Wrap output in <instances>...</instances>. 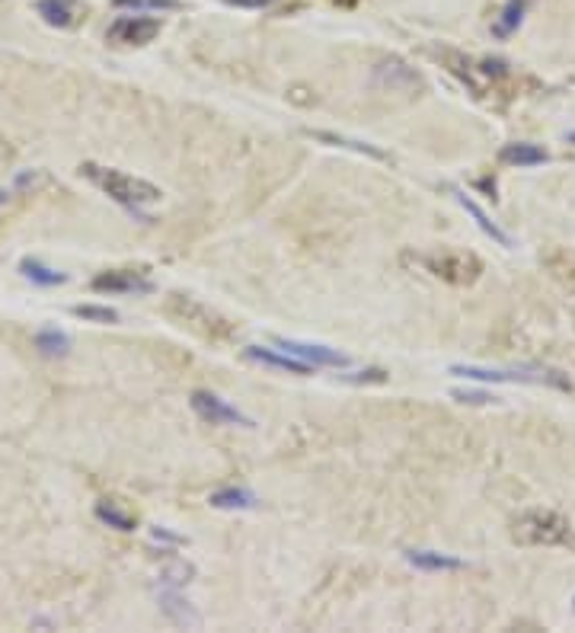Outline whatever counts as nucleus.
I'll use <instances>...</instances> for the list:
<instances>
[{"mask_svg": "<svg viewBox=\"0 0 575 633\" xmlns=\"http://www.w3.org/2000/svg\"><path fill=\"white\" fill-rule=\"evenodd\" d=\"M80 173H84L93 186H100L112 202H119L122 208H128L131 215H141L144 205H154L163 196V192L154 183L138 180V176L122 173V170H112V167L84 164V167H80Z\"/></svg>", "mask_w": 575, "mask_h": 633, "instance_id": "1", "label": "nucleus"}, {"mask_svg": "<svg viewBox=\"0 0 575 633\" xmlns=\"http://www.w3.org/2000/svg\"><path fill=\"white\" fill-rule=\"evenodd\" d=\"M515 541L531 547H566L572 544V525L569 518L553 509H531L515 518Z\"/></svg>", "mask_w": 575, "mask_h": 633, "instance_id": "2", "label": "nucleus"}, {"mask_svg": "<svg viewBox=\"0 0 575 633\" xmlns=\"http://www.w3.org/2000/svg\"><path fill=\"white\" fill-rule=\"evenodd\" d=\"M451 375L467 378V381H508V384H547V387H560V391H572L569 378L556 368H483V365H451Z\"/></svg>", "mask_w": 575, "mask_h": 633, "instance_id": "3", "label": "nucleus"}, {"mask_svg": "<svg viewBox=\"0 0 575 633\" xmlns=\"http://www.w3.org/2000/svg\"><path fill=\"white\" fill-rule=\"evenodd\" d=\"M425 266H429L438 279L454 282V285H470V282L480 279V272H483L480 259H476L473 253H460V250L429 256V259H425Z\"/></svg>", "mask_w": 575, "mask_h": 633, "instance_id": "4", "label": "nucleus"}, {"mask_svg": "<svg viewBox=\"0 0 575 633\" xmlns=\"http://www.w3.org/2000/svg\"><path fill=\"white\" fill-rule=\"evenodd\" d=\"M192 410L199 413L205 422H211V426H243V429H253L256 422L240 413L237 407H230V403L218 394L211 391H195L192 394Z\"/></svg>", "mask_w": 575, "mask_h": 633, "instance_id": "5", "label": "nucleus"}, {"mask_svg": "<svg viewBox=\"0 0 575 633\" xmlns=\"http://www.w3.org/2000/svg\"><path fill=\"white\" fill-rule=\"evenodd\" d=\"M275 346L282 352H288V355H294V359L314 365V368H349L352 365V359L345 352L330 349V346H320V343H301V339H282V336H278Z\"/></svg>", "mask_w": 575, "mask_h": 633, "instance_id": "6", "label": "nucleus"}, {"mask_svg": "<svg viewBox=\"0 0 575 633\" xmlns=\"http://www.w3.org/2000/svg\"><path fill=\"white\" fill-rule=\"evenodd\" d=\"M157 36H160V20H154V16H141V13L119 16L106 32V39L115 45H147Z\"/></svg>", "mask_w": 575, "mask_h": 633, "instance_id": "7", "label": "nucleus"}, {"mask_svg": "<svg viewBox=\"0 0 575 633\" xmlns=\"http://www.w3.org/2000/svg\"><path fill=\"white\" fill-rule=\"evenodd\" d=\"M93 291H103V295H147V291H154V285L144 272L109 269L93 279Z\"/></svg>", "mask_w": 575, "mask_h": 633, "instance_id": "8", "label": "nucleus"}, {"mask_svg": "<svg viewBox=\"0 0 575 633\" xmlns=\"http://www.w3.org/2000/svg\"><path fill=\"white\" fill-rule=\"evenodd\" d=\"M374 84L381 90H400V93H409V90H419L422 87V77L409 68L406 61L400 58H387L374 68Z\"/></svg>", "mask_w": 575, "mask_h": 633, "instance_id": "9", "label": "nucleus"}, {"mask_svg": "<svg viewBox=\"0 0 575 633\" xmlns=\"http://www.w3.org/2000/svg\"><path fill=\"white\" fill-rule=\"evenodd\" d=\"M157 598H160V611L167 614L173 624H179V627H199L202 624V618L192 611L189 598L183 595V589H179V586H163V582H160Z\"/></svg>", "mask_w": 575, "mask_h": 633, "instance_id": "10", "label": "nucleus"}, {"mask_svg": "<svg viewBox=\"0 0 575 633\" xmlns=\"http://www.w3.org/2000/svg\"><path fill=\"white\" fill-rule=\"evenodd\" d=\"M246 359L250 362H259V365H266V368H275V371H291V375H301V378H307V375H314V365H307V362H301V359H294V355H288V352H282V349H262V346H250L243 352Z\"/></svg>", "mask_w": 575, "mask_h": 633, "instance_id": "11", "label": "nucleus"}, {"mask_svg": "<svg viewBox=\"0 0 575 633\" xmlns=\"http://www.w3.org/2000/svg\"><path fill=\"white\" fill-rule=\"evenodd\" d=\"M36 10L42 20L55 29H74L84 20V4H77V0H39Z\"/></svg>", "mask_w": 575, "mask_h": 633, "instance_id": "12", "label": "nucleus"}, {"mask_svg": "<svg viewBox=\"0 0 575 633\" xmlns=\"http://www.w3.org/2000/svg\"><path fill=\"white\" fill-rule=\"evenodd\" d=\"M406 563L416 566L422 573H454V570H464V560L454 557V554H441V550H406Z\"/></svg>", "mask_w": 575, "mask_h": 633, "instance_id": "13", "label": "nucleus"}, {"mask_svg": "<svg viewBox=\"0 0 575 633\" xmlns=\"http://www.w3.org/2000/svg\"><path fill=\"white\" fill-rule=\"evenodd\" d=\"M451 196L460 202V208H464L467 211V215H473V221L476 224H480V231L486 234V237H492V240H496L499 243V247H505V250H512V237H508L505 231H502V227L496 224V221H492L489 215H486V211L480 208V205H476L470 196H467V192H460V189H451Z\"/></svg>", "mask_w": 575, "mask_h": 633, "instance_id": "14", "label": "nucleus"}, {"mask_svg": "<svg viewBox=\"0 0 575 633\" xmlns=\"http://www.w3.org/2000/svg\"><path fill=\"white\" fill-rule=\"evenodd\" d=\"M499 157H502V164H512V167H540L550 160V154L544 148H537V144H531V141L505 144V148L499 151Z\"/></svg>", "mask_w": 575, "mask_h": 633, "instance_id": "15", "label": "nucleus"}, {"mask_svg": "<svg viewBox=\"0 0 575 633\" xmlns=\"http://www.w3.org/2000/svg\"><path fill=\"white\" fill-rule=\"evenodd\" d=\"M524 10H528V0H508L502 13L492 20V36L496 39H512L524 23Z\"/></svg>", "mask_w": 575, "mask_h": 633, "instance_id": "16", "label": "nucleus"}, {"mask_svg": "<svg viewBox=\"0 0 575 633\" xmlns=\"http://www.w3.org/2000/svg\"><path fill=\"white\" fill-rule=\"evenodd\" d=\"M208 502L215 509H256L259 496L253 490H243V486H224V490L211 493Z\"/></svg>", "mask_w": 575, "mask_h": 633, "instance_id": "17", "label": "nucleus"}, {"mask_svg": "<svg viewBox=\"0 0 575 633\" xmlns=\"http://www.w3.org/2000/svg\"><path fill=\"white\" fill-rule=\"evenodd\" d=\"M96 518H100L103 525L115 528V531H135L138 528V518L131 512H125L119 502H109V499L96 506Z\"/></svg>", "mask_w": 575, "mask_h": 633, "instance_id": "18", "label": "nucleus"}, {"mask_svg": "<svg viewBox=\"0 0 575 633\" xmlns=\"http://www.w3.org/2000/svg\"><path fill=\"white\" fill-rule=\"evenodd\" d=\"M310 138H317V141H326V144H333V148H349V151H355V154H368V157H374V160H390L384 151H377L374 144H368V141H352V138H342V135H333V132H307Z\"/></svg>", "mask_w": 575, "mask_h": 633, "instance_id": "19", "label": "nucleus"}, {"mask_svg": "<svg viewBox=\"0 0 575 633\" xmlns=\"http://www.w3.org/2000/svg\"><path fill=\"white\" fill-rule=\"evenodd\" d=\"M36 346H39V352L42 355H68V349H71V339L64 336V333H58V330H42L39 336H36Z\"/></svg>", "mask_w": 575, "mask_h": 633, "instance_id": "20", "label": "nucleus"}, {"mask_svg": "<svg viewBox=\"0 0 575 633\" xmlns=\"http://www.w3.org/2000/svg\"><path fill=\"white\" fill-rule=\"evenodd\" d=\"M23 275H26V279L36 282V285H61L64 279H68L64 272L48 269V266L36 263V259H26V263H23Z\"/></svg>", "mask_w": 575, "mask_h": 633, "instance_id": "21", "label": "nucleus"}, {"mask_svg": "<svg viewBox=\"0 0 575 633\" xmlns=\"http://www.w3.org/2000/svg\"><path fill=\"white\" fill-rule=\"evenodd\" d=\"M115 7L122 10H135V13H160V10H179L183 4L179 0H115Z\"/></svg>", "mask_w": 575, "mask_h": 633, "instance_id": "22", "label": "nucleus"}, {"mask_svg": "<svg viewBox=\"0 0 575 633\" xmlns=\"http://www.w3.org/2000/svg\"><path fill=\"white\" fill-rule=\"evenodd\" d=\"M74 314L84 317V320H96V323H115V320H119V314H115L112 307H96V304H80V307H74Z\"/></svg>", "mask_w": 575, "mask_h": 633, "instance_id": "23", "label": "nucleus"}, {"mask_svg": "<svg viewBox=\"0 0 575 633\" xmlns=\"http://www.w3.org/2000/svg\"><path fill=\"white\" fill-rule=\"evenodd\" d=\"M454 400H460V403H489V400H496V397L476 394V391H454Z\"/></svg>", "mask_w": 575, "mask_h": 633, "instance_id": "24", "label": "nucleus"}, {"mask_svg": "<svg viewBox=\"0 0 575 633\" xmlns=\"http://www.w3.org/2000/svg\"><path fill=\"white\" fill-rule=\"evenodd\" d=\"M224 4H230V7H243V10H262V7H269L272 0H224Z\"/></svg>", "mask_w": 575, "mask_h": 633, "instance_id": "25", "label": "nucleus"}, {"mask_svg": "<svg viewBox=\"0 0 575 633\" xmlns=\"http://www.w3.org/2000/svg\"><path fill=\"white\" fill-rule=\"evenodd\" d=\"M4 202H7V192H4V189H0V205H4Z\"/></svg>", "mask_w": 575, "mask_h": 633, "instance_id": "26", "label": "nucleus"}, {"mask_svg": "<svg viewBox=\"0 0 575 633\" xmlns=\"http://www.w3.org/2000/svg\"><path fill=\"white\" fill-rule=\"evenodd\" d=\"M569 141H575V135H569Z\"/></svg>", "mask_w": 575, "mask_h": 633, "instance_id": "27", "label": "nucleus"}, {"mask_svg": "<svg viewBox=\"0 0 575 633\" xmlns=\"http://www.w3.org/2000/svg\"><path fill=\"white\" fill-rule=\"evenodd\" d=\"M572 608H575V598H572Z\"/></svg>", "mask_w": 575, "mask_h": 633, "instance_id": "28", "label": "nucleus"}]
</instances>
